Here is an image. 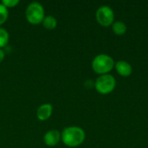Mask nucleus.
<instances>
[{
    "label": "nucleus",
    "mask_w": 148,
    "mask_h": 148,
    "mask_svg": "<svg viewBox=\"0 0 148 148\" xmlns=\"http://www.w3.org/2000/svg\"><path fill=\"white\" fill-rule=\"evenodd\" d=\"M85 138V132L80 127H67L61 132V140L69 147H77L81 146L84 142Z\"/></svg>",
    "instance_id": "obj_1"
},
{
    "label": "nucleus",
    "mask_w": 148,
    "mask_h": 148,
    "mask_svg": "<svg viewBox=\"0 0 148 148\" xmlns=\"http://www.w3.org/2000/svg\"><path fill=\"white\" fill-rule=\"evenodd\" d=\"M93 70L101 75L109 74V72L114 68V59L107 54H99L92 61L91 63Z\"/></svg>",
    "instance_id": "obj_2"
},
{
    "label": "nucleus",
    "mask_w": 148,
    "mask_h": 148,
    "mask_svg": "<svg viewBox=\"0 0 148 148\" xmlns=\"http://www.w3.org/2000/svg\"><path fill=\"white\" fill-rule=\"evenodd\" d=\"M45 17V10L39 2H31L25 9V18L28 23L33 25L41 24Z\"/></svg>",
    "instance_id": "obj_3"
},
{
    "label": "nucleus",
    "mask_w": 148,
    "mask_h": 148,
    "mask_svg": "<svg viewBox=\"0 0 148 148\" xmlns=\"http://www.w3.org/2000/svg\"><path fill=\"white\" fill-rule=\"evenodd\" d=\"M94 86L98 93L101 95H108L114 90L116 80L110 74L101 75L95 80Z\"/></svg>",
    "instance_id": "obj_4"
},
{
    "label": "nucleus",
    "mask_w": 148,
    "mask_h": 148,
    "mask_svg": "<svg viewBox=\"0 0 148 148\" xmlns=\"http://www.w3.org/2000/svg\"><path fill=\"white\" fill-rule=\"evenodd\" d=\"M95 17L99 24L103 27H108L112 25L114 22V12L111 7L108 5H101L97 9Z\"/></svg>",
    "instance_id": "obj_5"
},
{
    "label": "nucleus",
    "mask_w": 148,
    "mask_h": 148,
    "mask_svg": "<svg viewBox=\"0 0 148 148\" xmlns=\"http://www.w3.org/2000/svg\"><path fill=\"white\" fill-rule=\"evenodd\" d=\"M43 141L48 147H56L61 141V132L57 129H50L47 131L43 136Z\"/></svg>",
    "instance_id": "obj_6"
},
{
    "label": "nucleus",
    "mask_w": 148,
    "mask_h": 148,
    "mask_svg": "<svg viewBox=\"0 0 148 148\" xmlns=\"http://www.w3.org/2000/svg\"><path fill=\"white\" fill-rule=\"evenodd\" d=\"M53 113V106L50 103H44L38 107L36 110V117L41 121H48Z\"/></svg>",
    "instance_id": "obj_7"
},
{
    "label": "nucleus",
    "mask_w": 148,
    "mask_h": 148,
    "mask_svg": "<svg viewBox=\"0 0 148 148\" xmlns=\"http://www.w3.org/2000/svg\"><path fill=\"white\" fill-rule=\"evenodd\" d=\"M114 68L117 73L123 77L130 76L133 72V68L131 64L127 61H118L117 62H115Z\"/></svg>",
    "instance_id": "obj_8"
},
{
    "label": "nucleus",
    "mask_w": 148,
    "mask_h": 148,
    "mask_svg": "<svg viewBox=\"0 0 148 148\" xmlns=\"http://www.w3.org/2000/svg\"><path fill=\"white\" fill-rule=\"evenodd\" d=\"M112 30L117 36H123L127 30L126 23L122 21H115L112 24Z\"/></svg>",
    "instance_id": "obj_9"
},
{
    "label": "nucleus",
    "mask_w": 148,
    "mask_h": 148,
    "mask_svg": "<svg viewBox=\"0 0 148 148\" xmlns=\"http://www.w3.org/2000/svg\"><path fill=\"white\" fill-rule=\"evenodd\" d=\"M42 24L44 29L51 30V29H56V27L57 26V20L55 16L51 15H48V16H45Z\"/></svg>",
    "instance_id": "obj_10"
},
{
    "label": "nucleus",
    "mask_w": 148,
    "mask_h": 148,
    "mask_svg": "<svg viewBox=\"0 0 148 148\" xmlns=\"http://www.w3.org/2000/svg\"><path fill=\"white\" fill-rule=\"evenodd\" d=\"M9 40H10L9 32L4 28L0 27V49H3L5 46H7Z\"/></svg>",
    "instance_id": "obj_11"
},
{
    "label": "nucleus",
    "mask_w": 148,
    "mask_h": 148,
    "mask_svg": "<svg viewBox=\"0 0 148 148\" xmlns=\"http://www.w3.org/2000/svg\"><path fill=\"white\" fill-rule=\"evenodd\" d=\"M8 17H9L8 9L0 3V27L7 21Z\"/></svg>",
    "instance_id": "obj_12"
},
{
    "label": "nucleus",
    "mask_w": 148,
    "mask_h": 148,
    "mask_svg": "<svg viewBox=\"0 0 148 148\" xmlns=\"http://www.w3.org/2000/svg\"><path fill=\"white\" fill-rule=\"evenodd\" d=\"M20 1L19 0H3L1 2L2 4H3L7 9L8 8H14L17 4H19Z\"/></svg>",
    "instance_id": "obj_13"
},
{
    "label": "nucleus",
    "mask_w": 148,
    "mask_h": 148,
    "mask_svg": "<svg viewBox=\"0 0 148 148\" xmlns=\"http://www.w3.org/2000/svg\"><path fill=\"white\" fill-rule=\"evenodd\" d=\"M5 57V52L3 49H0V63L4 60Z\"/></svg>",
    "instance_id": "obj_14"
}]
</instances>
